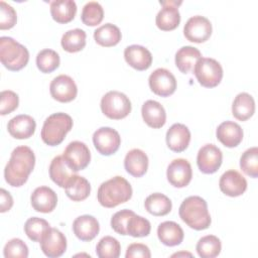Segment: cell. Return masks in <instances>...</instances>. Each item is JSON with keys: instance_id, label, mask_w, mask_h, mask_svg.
Returning a JSON list of instances; mask_svg holds the SVG:
<instances>
[{"instance_id": "obj_8", "label": "cell", "mask_w": 258, "mask_h": 258, "mask_svg": "<svg viewBox=\"0 0 258 258\" xmlns=\"http://www.w3.org/2000/svg\"><path fill=\"white\" fill-rule=\"evenodd\" d=\"M93 143L95 148L102 155H112L121 144L119 133L111 127H101L93 134Z\"/></svg>"}, {"instance_id": "obj_36", "label": "cell", "mask_w": 258, "mask_h": 258, "mask_svg": "<svg viewBox=\"0 0 258 258\" xmlns=\"http://www.w3.org/2000/svg\"><path fill=\"white\" fill-rule=\"evenodd\" d=\"M50 226L47 221L41 218L32 217L29 218L24 224V232L27 237L33 242H39L42 240Z\"/></svg>"}, {"instance_id": "obj_7", "label": "cell", "mask_w": 258, "mask_h": 258, "mask_svg": "<svg viewBox=\"0 0 258 258\" xmlns=\"http://www.w3.org/2000/svg\"><path fill=\"white\" fill-rule=\"evenodd\" d=\"M194 74L203 87L214 88L222 81L223 68L215 58L201 57L194 67Z\"/></svg>"}, {"instance_id": "obj_43", "label": "cell", "mask_w": 258, "mask_h": 258, "mask_svg": "<svg viewBox=\"0 0 258 258\" xmlns=\"http://www.w3.org/2000/svg\"><path fill=\"white\" fill-rule=\"evenodd\" d=\"M135 213L131 210H121L117 213H115L111 218V227L112 229L120 234V235H128L127 234V224L129 219L134 215Z\"/></svg>"}, {"instance_id": "obj_22", "label": "cell", "mask_w": 258, "mask_h": 258, "mask_svg": "<svg viewBox=\"0 0 258 258\" xmlns=\"http://www.w3.org/2000/svg\"><path fill=\"white\" fill-rule=\"evenodd\" d=\"M74 234L81 241H92L100 231V225L97 219L91 215H83L78 218L73 223Z\"/></svg>"}, {"instance_id": "obj_37", "label": "cell", "mask_w": 258, "mask_h": 258, "mask_svg": "<svg viewBox=\"0 0 258 258\" xmlns=\"http://www.w3.org/2000/svg\"><path fill=\"white\" fill-rule=\"evenodd\" d=\"M59 55L56 51L45 48L40 50L36 55V66L41 73H51L59 66Z\"/></svg>"}, {"instance_id": "obj_10", "label": "cell", "mask_w": 258, "mask_h": 258, "mask_svg": "<svg viewBox=\"0 0 258 258\" xmlns=\"http://www.w3.org/2000/svg\"><path fill=\"white\" fill-rule=\"evenodd\" d=\"M62 157L69 166L78 172L85 169L91 160V153L88 146L81 141H73L66 147Z\"/></svg>"}, {"instance_id": "obj_21", "label": "cell", "mask_w": 258, "mask_h": 258, "mask_svg": "<svg viewBox=\"0 0 258 258\" xmlns=\"http://www.w3.org/2000/svg\"><path fill=\"white\" fill-rule=\"evenodd\" d=\"M190 141L189 129L181 124L175 123L169 127L166 132V144L174 152L184 151Z\"/></svg>"}, {"instance_id": "obj_48", "label": "cell", "mask_w": 258, "mask_h": 258, "mask_svg": "<svg viewBox=\"0 0 258 258\" xmlns=\"http://www.w3.org/2000/svg\"><path fill=\"white\" fill-rule=\"evenodd\" d=\"M174 256H177V257L178 256H191V254L190 253H186V252L185 253L182 252V253H175V254L172 255V257H174Z\"/></svg>"}, {"instance_id": "obj_24", "label": "cell", "mask_w": 258, "mask_h": 258, "mask_svg": "<svg viewBox=\"0 0 258 258\" xmlns=\"http://www.w3.org/2000/svg\"><path fill=\"white\" fill-rule=\"evenodd\" d=\"M144 122L152 128H161L166 121V113L163 106L154 100H147L141 108Z\"/></svg>"}, {"instance_id": "obj_29", "label": "cell", "mask_w": 258, "mask_h": 258, "mask_svg": "<svg viewBox=\"0 0 258 258\" xmlns=\"http://www.w3.org/2000/svg\"><path fill=\"white\" fill-rule=\"evenodd\" d=\"M77 13V5L74 0H54L50 2V14L58 23L72 21Z\"/></svg>"}, {"instance_id": "obj_11", "label": "cell", "mask_w": 258, "mask_h": 258, "mask_svg": "<svg viewBox=\"0 0 258 258\" xmlns=\"http://www.w3.org/2000/svg\"><path fill=\"white\" fill-rule=\"evenodd\" d=\"M151 91L160 96L168 97L172 95L176 89L175 77L166 69L159 68L151 73L148 79Z\"/></svg>"}, {"instance_id": "obj_5", "label": "cell", "mask_w": 258, "mask_h": 258, "mask_svg": "<svg viewBox=\"0 0 258 258\" xmlns=\"http://www.w3.org/2000/svg\"><path fill=\"white\" fill-rule=\"evenodd\" d=\"M0 59L9 71H20L29 60L28 49L9 36L0 38Z\"/></svg>"}, {"instance_id": "obj_27", "label": "cell", "mask_w": 258, "mask_h": 258, "mask_svg": "<svg viewBox=\"0 0 258 258\" xmlns=\"http://www.w3.org/2000/svg\"><path fill=\"white\" fill-rule=\"evenodd\" d=\"M49 177L60 187H66L69 180L73 177L75 171L69 166L62 155L55 156L49 165Z\"/></svg>"}, {"instance_id": "obj_3", "label": "cell", "mask_w": 258, "mask_h": 258, "mask_svg": "<svg viewBox=\"0 0 258 258\" xmlns=\"http://www.w3.org/2000/svg\"><path fill=\"white\" fill-rule=\"evenodd\" d=\"M131 197L132 187L130 183L119 175L102 182L97 192L98 202L105 208H115L129 201Z\"/></svg>"}, {"instance_id": "obj_19", "label": "cell", "mask_w": 258, "mask_h": 258, "mask_svg": "<svg viewBox=\"0 0 258 258\" xmlns=\"http://www.w3.org/2000/svg\"><path fill=\"white\" fill-rule=\"evenodd\" d=\"M124 57L126 62L137 71H145L152 63V54L144 46L132 44L125 48Z\"/></svg>"}, {"instance_id": "obj_34", "label": "cell", "mask_w": 258, "mask_h": 258, "mask_svg": "<svg viewBox=\"0 0 258 258\" xmlns=\"http://www.w3.org/2000/svg\"><path fill=\"white\" fill-rule=\"evenodd\" d=\"M86 32L81 28L68 30L61 37L62 48L68 52H78L86 45Z\"/></svg>"}, {"instance_id": "obj_28", "label": "cell", "mask_w": 258, "mask_h": 258, "mask_svg": "<svg viewBox=\"0 0 258 258\" xmlns=\"http://www.w3.org/2000/svg\"><path fill=\"white\" fill-rule=\"evenodd\" d=\"M255 112V102L253 97L248 93L238 94L232 105L233 116L240 121H246L253 116Z\"/></svg>"}, {"instance_id": "obj_41", "label": "cell", "mask_w": 258, "mask_h": 258, "mask_svg": "<svg viewBox=\"0 0 258 258\" xmlns=\"http://www.w3.org/2000/svg\"><path fill=\"white\" fill-rule=\"evenodd\" d=\"M150 230V222L141 216H137L136 214H134L128 221L127 234L134 238L146 237L149 235Z\"/></svg>"}, {"instance_id": "obj_32", "label": "cell", "mask_w": 258, "mask_h": 258, "mask_svg": "<svg viewBox=\"0 0 258 258\" xmlns=\"http://www.w3.org/2000/svg\"><path fill=\"white\" fill-rule=\"evenodd\" d=\"M121 31L118 26L112 23H105L94 31L96 42L102 46H114L121 40Z\"/></svg>"}, {"instance_id": "obj_20", "label": "cell", "mask_w": 258, "mask_h": 258, "mask_svg": "<svg viewBox=\"0 0 258 258\" xmlns=\"http://www.w3.org/2000/svg\"><path fill=\"white\" fill-rule=\"evenodd\" d=\"M36 123L34 119L26 114L13 117L7 124L9 134L16 139H26L34 134Z\"/></svg>"}, {"instance_id": "obj_47", "label": "cell", "mask_w": 258, "mask_h": 258, "mask_svg": "<svg viewBox=\"0 0 258 258\" xmlns=\"http://www.w3.org/2000/svg\"><path fill=\"white\" fill-rule=\"evenodd\" d=\"M13 206V198L4 188L0 189V212L5 213L9 211Z\"/></svg>"}, {"instance_id": "obj_39", "label": "cell", "mask_w": 258, "mask_h": 258, "mask_svg": "<svg viewBox=\"0 0 258 258\" xmlns=\"http://www.w3.org/2000/svg\"><path fill=\"white\" fill-rule=\"evenodd\" d=\"M82 21L88 26H95L101 23L104 17V10L97 1H90L85 4L82 10Z\"/></svg>"}, {"instance_id": "obj_4", "label": "cell", "mask_w": 258, "mask_h": 258, "mask_svg": "<svg viewBox=\"0 0 258 258\" xmlns=\"http://www.w3.org/2000/svg\"><path fill=\"white\" fill-rule=\"evenodd\" d=\"M73 128V119L70 115L58 112L48 116L41 129V139L49 146H56L60 144L67 133Z\"/></svg>"}, {"instance_id": "obj_16", "label": "cell", "mask_w": 258, "mask_h": 258, "mask_svg": "<svg viewBox=\"0 0 258 258\" xmlns=\"http://www.w3.org/2000/svg\"><path fill=\"white\" fill-rule=\"evenodd\" d=\"M40 248L43 254L49 258L59 257L66 252L67 239L59 230L50 227L40 241Z\"/></svg>"}, {"instance_id": "obj_25", "label": "cell", "mask_w": 258, "mask_h": 258, "mask_svg": "<svg viewBox=\"0 0 258 258\" xmlns=\"http://www.w3.org/2000/svg\"><path fill=\"white\" fill-rule=\"evenodd\" d=\"M124 166L126 171L132 176L141 177L147 171L148 157L141 149H131L125 156Z\"/></svg>"}, {"instance_id": "obj_30", "label": "cell", "mask_w": 258, "mask_h": 258, "mask_svg": "<svg viewBox=\"0 0 258 258\" xmlns=\"http://www.w3.org/2000/svg\"><path fill=\"white\" fill-rule=\"evenodd\" d=\"M201 57H202V53L197 47L185 45L180 47L176 51L175 64L181 73L187 74L194 69L196 62Z\"/></svg>"}, {"instance_id": "obj_2", "label": "cell", "mask_w": 258, "mask_h": 258, "mask_svg": "<svg viewBox=\"0 0 258 258\" xmlns=\"http://www.w3.org/2000/svg\"><path fill=\"white\" fill-rule=\"evenodd\" d=\"M178 214L189 228L198 231L208 229L212 222L207 202L199 196H191L183 200Z\"/></svg>"}, {"instance_id": "obj_12", "label": "cell", "mask_w": 258, "mask_h": 258, "mask_svg": "<svg viewBox=\"0 0 258 258\" xmlns=\"http://www.w3.org/2000/svg\"><path fill=\"white\" fill-rule=\"evenodd\" d=\"M223 160V154L220 148L214 144H206L200 148L197 155V164L199 169L207 174L216 172Z\"/></svg>"}, {"instance_id": "obj_31", "label": "cell", "mask_w": 258, "mask_h": 258, "mask_svg": "<svg viewBox=\"0 0 258 258\" xmlns=\"http://www.w3.org/2000/svg\"><path fill=\"white\" fill-rule=\"evenodd\" d=\"M67 196L74 202L86 200L91 192L90 182L83 176L74 174L64 187Z\"/></svg>"}, {"instance_id": "obj_33", "label": "cell", "mask_w": 258, "mask_h": 258, "mask_svg": "<svg viewBox=\"0 0 258 258\" xmlns=\"http://www.w3.org/2000/svg\"><path fill=\"white\" fill-rule=\"evenodd\" d=\"M144 207L146 211L153 216H165L171 211L172 204L165 195L154 192L145 199Z\"/></svg>"}, {"instance_id": "obj_17", "label": "cell", "mask_w": 258, "mask_h": 258, "mask_svg": "<svg viewBox=\"0 0 258 258\" xmlns=\"http://www.w3.org/2000/svg\"><path fill=\"white\" fill-rule=\"evenodd\" d=\"M219 186L223 194L229 197H239L247 188L246 178L237 170L230 169L224 172L219 180Z\"/></svg>"}, {"instance_id": "obj_42", "label": "cell", "mask_w": 258, "mask_h": 258, "mask_svg": "<svg viewBox=\"0 0 258 258\" xmlns=\"http://www.w3.org/2000/svg\"><path fill=\"white\" fill-rule=\"evenodd\" d=\"M4 257H21L26 258L28 257V247L27 245L18 238H14L9 240L3 249Z\"/></svg>"}, {"instance_id": "obj_35", "label": "cell", "mask_w": 258, "mask_h": 258, "mask_svg": "<svg viewBox=\"0 0 258 258\" xmlns=\"http://www.w3.org/2000/svg\"><path fill=\"white\" fill-rule=\"evenodd\" d=\"M196 249L200 257L214 258L220 254L222 244L218 237L214 235H207L199 240Z\"/></svg>"}, {"instance_id": "obj_44", "label": "cell", "mask_w": 258, "mask_h": 258, "mask_svg": "<svg viewBox=\"0 0 258 258\" xmlns=\"http://www.w3.org/2000/svg\"><path fill=\"white\" fill-rule=\"evenodd\" d=\"M17 16L14 8L6 3L0 1V29H10L16 24Z\"/></svg>"}, {"instance_id": "obj_1", "label": "cell", "mask_w": 258, "mask_h": 258, "mask_svg": "<svg viewBox=\"0 0 258 258\" xmlns=\"http://www.w3.org/2000/svg\"><path fill=\"white\" fill-rule=\"evenodd\" d=\"M35 156L31 148L22 145L11 152L10 159L4 169V177L11 186H21L34 168Z\"/></svg>"}, {"instance_id": "obj_38", "label": "cell", "mask_w": 258, "mask_h": 258, "mask_svg": "<svg viewBox=\"0 0 258 258\" xmlns=\"http://www.w3.org/2000/svg\"><path fill=\"white\" fill-rule=\"evenodd\" d=\"M120 251L119 241L111 236L103 237L96 246V253L100 258H118Z\"/></svg>"}, {"instance_id": "obj_23", "label": "cell", "mask_w": 258, "mask_h": 258, "mask_svg": "<svg viewBox=\"0 0 258 258\" xmlns=\"http://www.w3.org/2000/svg\"><path fill=\"white\" fill-rule=\"evenodd\" d=\"M217 138L226 147H236L243 139V130L241 126L233 121H225L221 123L216 131Z\"/></svg>"}, {"instance_id": "obj_13", "label": "cell", "mask_w": 258, "mask_h": 258, "mask_svg": "<svg viewBox=\"0 0 258 258\" xmlns=\"http://www.w3.org/2000/svg\"><path fill=\"white\" fill-rule=\"evenodd\" d=\"M163 6L157 13L155 23L157 27L164 31L175 29L180 22V14L177 6L181 4V1H160Z\"/></svg>"}, {"instance_id": "obj_6", "label": "cell", "mask_w": 258, "mask_h": 258, "mask_svg": "<svg viewBox=\"0 0 258 258\" xmlns=\"http://www.w3.org/2000/svg\"><path fill=\"white\" fill-rule=\"evenodd\" d=\"M101 110L110 119L120 120L131 112V102L128 97L118 91H110L101 99Z\"/></svg>"}, {"instance_id": "obj_40", "label": "cell", "mask_w": 258, "mask_h": 258, "mask_svg": "<svg viewBox=\"0 0 258 258\" xmlns=\"http://www.w3.org/2000/svg\"><path fill=\"white\" fill-rule=\"evenodd\" d=\"M241 169L249 176L258 177V148L256 146L247 149L240 158Z\"/></svg>"}, {"instance_id": "obj_46", "label": "cell", "mask_w": 258, "mask_h": 258, "mask_svg": "<svg viewBox=\"0 0 258 258\" xmlns=\"http://www.w3.org/2000/svg\"><path fill=\"white\" fill-rule=\"evenodd\" d=\"M126 258H135V257H141V258H150L151 253L149 248L142 243H133L128 246L126 254Z\"/></svg>"}, {"instance_id": "obj_45", "label": "cell", "mask_w": 258, "mask_h": 258, "mask_svg": "<svg viewBox=\"0 0 258 258\" xmlns=\"http://www.w3.org/2000/svg\"><path fill=\"white\" fill-rule=\"evenodd\" d=\"M19 104V98L16 93L10 90L2 91L0 94V114L6 115L13 112Z\"/></svg>"}, {"instance_id": "obj_14", "label": "cell", "mask_w": 258, "mask_h": 258, "mask_svg": "<svg viewBox=\"0 0 258 258\" xmlns=\"http://www.w3.org/2000/svg\"><path fill=\"white\" fill-rule=\"evenodd\" d=\"M49 92L54 100L67 103L73 101L77 97L78 88L71 77L67 75H59L51 81L49 85Z\"/></svg>"}, {"instance_id": "obj_18", "label": "cell", "mask_w": 258, "mask_h": 258, "mask_svg": "<svg viewBox=\"0 0 258 258\" xmlns=\"http://www.w3.org/2000/svg\"><path fill=\"white\" fill-rule=\"evenodd\" d=\"M31 206L36 212L50 213L54 210L57 204V197L54 190L48 186L36 187L30 197Z\"/></svg>"}, {"instance_id": "obj_26", "label": "cell", "mask_w": 258, "mask_h": 258, "mask_svg": "<svg viewBox=\"0 0 258 258\" xmlns=\"http://www.w3.org/2000/svg\"><path fill=\"white\" fill-rule=\"evenodd\" d=\"M157 236L159 241L169 247L179 245L183 240V230L172 221H165L159 224L157 228Z\"/></svg>"}, {"instance_id": "obj_15", "label": "cell", "mask_w": 258, "mask_h": 258, "mask_svg": "<svg viewBox=\"0 0 258 258\" xmlns=\"http://www.w3.org/2000/svg\"><path fill=\"white\" fill-rule=\"evenodd\" d=\"M166 176L169 183L174 187L186 186L192 177L190 163L183 158L172 160L167 167Z\"/></svg>"}, {"instance_id": "obj_9", "label": "cell", "mask_w": 258, "mask_h": 258, "mask_svg": "<svg viewBox=\"0 0 258 258\" xmlns=\"http://www.w3.org/2000/svg\"><path fill=\"white\" fill-rule=\"evenodd\" d=\"M183 34L191 42H205L212 34V23L205 16H191L184 24Z\"/></svg>"}]
</instances>
